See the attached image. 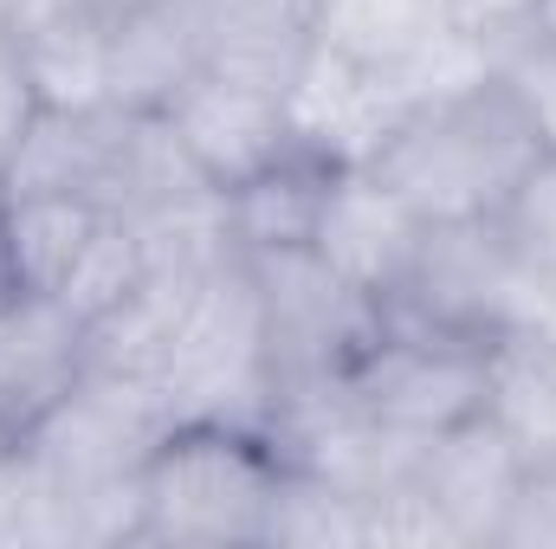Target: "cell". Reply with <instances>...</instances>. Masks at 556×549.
I'll return each mask as SVG.
<instances>
[{"instance_id":"cell-8","label":"cell","mask_w":556,"mask_h":549,"mask_svg":"<svg viewBox=\"0 0 556 549\" xmlns=\"http://www.w3.org/2000/svg\"><path fill=\"white\" fill-rule=\"evenodd\" d=\"M485 343L453 336V330H427L408 317H389L382 336L356 356V369L343 375V395L376 420L402 426V433H446L472 413H485Z\"/></svg>"},{"instance_id":"cell-24","label":"cell","mask_w":556,"mask_h":549,"mask_svg":"<svg viewBox=\"0 0 556 549\" xmlns=\"http://www.w3.org/2000/svg\"><path fill=\"white\" fill-rule=\"evenodd\" d=\"M505 233L538 259V266H556V155H538L525 168V181L511 188L505 201Z\"/></svg>"},{"instance_id":"cell-16","label":"cell","mask_w":556,"mask_h":549,"mask_svg":"<svg viewBox=\"0 0 556 549\" xmlns=\"http://www.w3.org/2000/svg\"><path fill=\"white\" fill-rule=\"evenodd\" d=\"M13 46L39 111H111V13L98 0Z\"/></svg>"},{"instance_id":"cell-13","label":"cell","mask_w":556,"mask_h":549,"mask_svg":"<svg viewBox=\"0 0 556 549\" xmlns=\"http://www.w3.org/2000/svg\"><path fill=\"white\" fill-rule=\"evenodd\" d=\"M168 130L181 137L188 162L214 181V188H240L260 168H273L278 155H291V130H285V98L227 85L214 72L188 78L168 98Z\"/></svg>"},{"instance_id":"cell-12","label":"cell","mask_w":556,"mask_h":549,"mask_svg":"<svg viewBox=\"0 0 556 549\" xmlns=\"http://www.w3.org/2000/svg\"><path fill=\"white\" fill-rule=\"evenodd\" d=\"M525 472H531V459L485 413H472V420H459V426H446V433L427 439L415 485L427 491V505L440 511V524L453 531V544L472 549V544L498 537V524H505Z\"/></svg>"},{"instance_id":"cell-22","label":"cell","mask_w":556,"mask_h":549,"mask_svg":"<svg viewBox=\"0 0 556 549\" xmlns=\"http://www.w3.org/2000/svg\"><path fill=\"white\" fill-rule=\"evenodd\" d=\"M304 59H311V33L227 26V33H207V65L201 72H214L227 85H247V91H266V98H285Z\"/></svg>"},{"instance_id":"cell-1","label":"cell","mask_w":556,"mask_h":549,"mask_svg":"<svg viewBox=\"0 0 556 549\" xmlns=\"http://www.w3.org/2000/svg\"><path fill=\"white\" fill-rule=\"evenodd\" d=\"M278 485H285V452L273 433L168 426V439L137 472V544H266Z\"/></svg>"},{"instance_id":"cell-10","label":"cell","mask_w":556,"mask_h":549,"mask_svg":"<svg viewBox=\"0 0 556 549\" xmlns=\"http://www.w3.org/2000/svg\"><path fill=\"white\" fill-rule=\"evenodd\" d=\"M91 369V323L46 297L7 291L0 297V446H20Z\"/></svg>"},{"instance_id":"cell-7","label":"cell","mask_w":556,"mask_h":549,"mask_svg":"<svg viewBox=\"0 0 556 549\" xmlns=\"http://www.w3.org/2000/svg\"><path fill=\"white\" fill-rule=\"evenodd\" d=\"M168 408L149 382H124L104 369H85V382L46 413L20 446L72 491V498H104L137 485L142 459L168 439Z\"/></svg>"},{"instance_id":"cell-4","label":"cell","mask_w":556,"mask_h":549,"mask_svg":"<svg viewBox=\"0 0 556 549\" xmlns=\"http://www.w3.org/2000/svg\"><path fill=\"white\" fill-rule=\"evenodd\" d=\"M155 395H162L175 426L273 433L278 388L247 253L227 259L220 272L194 278V291L181 304V323H175V343H168V362L155 375Z\"/></svg>"},{"instance_id":"cell-6","label":"cell","mask_w":556,"mask_h":549,"mask_svg":"<svg viewBox=\"0 0 556 549\" xmlns=\"http://www.w3.org/2000/svg\"><path fill=\"white\" fill-rule=\"evenodd\" d=\"M0 214H7V253H13L20 291H46V297L72 304L85 323L142 284L137 233L104 201H78V194L0 201Z\"/></svg>"},{"instance_id":"cell-31","label":"cell","mask_w":556,"mask_h":549,"mask_svg":"<svg viewBox=\"0 0 556 549\" xmlns=\"http://www.w3.org/2000/svg\"><path fill=\"white\" fill-rule=\"evenodd\" d=\"M7 291H20V278H13V253H7V214H0V297Z\"/></svg>"},{"instance_id":"cell-21","label":"cell","mask_w":556,"mask_h":549,"mask_svg":"<svg viewBox=\"0 0 556 549\" xmlns=\"http://www.w3.org/2000/svg\"><path fill=\"white\" fill-rule=\"evenodd\" d=\"M266 544H298V549H363L369 544V511L363 498L285 465V485H278L273 505V531Z\"/></svg>"},{"instance_id":"cell-2","label":"cell","mask_w":556,"mask_h":549,"mask_svg":"<svg viewBox=\"0 0 556 549\" xmlns=\"http://www.w3.org/2000/svg\"><path fill=\"white\" fill-rule=\"evenodd\" d=\"M531 162H538V137L525 130L505 85L492 78L472 98L415 111L402 124V137L369 168L415 207L427 227H446V220L505 214V201H511V188L525 181Z\"/></svg>"},{"instance_id":"cell-19","label":"cell","mask_w":556,"mask_h":549,"mask_svg":"<svg viewBox=\"0 0 556 549\" xmlns=\"http://www.w3.org/2000/svg\"><path fill=\"white\" fill-rule=\"evenodd\" d=\"M446 26L453 20L440 13V0H317L311 46H324L350 65H369V72H402Z\"/></svg>"},{"instance_id":"cell-23","label":"cell","mask_w":556,"mask_h":549,"mask_svg":"<svg viewBox=\"0 0 556 549\" xmlns=\"http://www.w3.org/2000/svg\"><path fill=\"white\" fill-rule=\"evenodd\" d=\"M498 85L518 104L525 130L538 137V155H556V46L538 33H518L498 52Z\"/></svg>"},{"instance_id":"cell-29","label":"cell","mask_w":556,"mask_h":549,"mask_svg":"<svg viewBox=\"0 0 556 549\" xmlns=\"http://www.w3.org/2000/svg\"><path fill=\"white\" fill-rule=\"evenodd\" d=\"M78 7H91V0H0V33L7 39H26V33H39V26L78 13Z\"/></svg>"},{"instance_id":"cell-32","label":"cell","mask_w":556,"mask_h":549,"mask_svg":"<svg viewBox=\"0 0 556 549\" xmlns=\"http://www.w3.org/2000/svg\"><path fill=\"white\" fill-rule=\"evenodd\" d=\"M98 7H104V13H117V7H142V0H98Z\"/></svg>"},{"instance_id":"cell-11","label":"cell","mask_w":556,"mask_h":549,"mask_svg":"<svg viewBox=\"0 0 556 549\" xmlns=\"http://www.w3.org/2000/svg\"><path fill=\"white\" fill-rule=\"evenodd\" d=\"M420 233H427V220L376 168H337L330 194H324V214H317V233H311V253L337 278H350L356 291L389 304L402 291L408 266H415Z\"/></svg>"},{"instance_id":"cell-25","label":"cell","mask_w":556,"mask_h":549,"mask_svg":"<svg viewBox=\"0 0 556 549\" xmlns=\"http://www.w3.org/2000/svg\"><path fill=\"white\" fill-rule=\"evenodd\" d=\"M498 549H556V459L551 465H531L505 524H498Z\"/></svg>"},{"instance_id":"cell-27","label":"cell","mask_w":556,"mask_h":549,"mask_svg":"<svg viewBox=\"0 0 556 549\" xmlns=\"http://www.w3.org/2000/svg\"><path fill=\"white\" fill-rule=\"evenodd\" d=\"M440 13H446L459 33H479V39H492V46L505 52L518 33H531L538 0H440Z\"/></svg>"},{"instance_id":"cell-20","label":"cell","mask_w":556,"mask_h":549,"mask_svg":"<svg viewBox=\"0 0 556 549\" xmlns=\"http://www.w3.org/2000/svg\"><path fill=\"white\" fill-rule=\"evenodd\" d=\"M214 272H220V266H214ZM188 291H194V278L142 272V284L130 291V297H117L104 317H91V369L124 375V382H149V388H155Z\"/></svg>"},{"instance_id":"cell-9","label":"cell","mask_w":556,"mask_h":549,"mask_svg":"<svg viewBox=\"0 0 556 549\" xmlns=\"http://www.w3.org/2000/svg\"><path fill=\"white\" fill-rule=\"evenodd\" d=\"M408 117H415V104L389 72L350 65V59H337L324 46H311V59L298 65V78L285 91L291 149H304V155H317L330 168H369L402 137Z\"/></svg>"},{"instance_id":"cell-14","label":"cell","mask_w":556,"mask_h":549,"mask_svg":"<svg viewBox=\"0 0 556 549\" xmlns=\"http://www.w3.org/2000/svg\"><path fill=\"white\" fill-rule=\"evenodd\" d=\"M124 142V111H33L0 168V201H104Z\"/></svg>"},{"instance_id":"cell-28","label":"cell","mask_w":556,"mask_h":549,"mask_svg":"<svg viewBox=\"0 0 556 549\" xmlns=\"http://www.w3.org/2000/svg\"><path fill=\"white\" fill-rule=\"evenodd\" d=\"M33 111H39V98H33V85H26V65H20V46L0 33V168H7V155H13V142L26 137V124H33Z\"/></svg>"},{"instance_id":"cell-26","label":"cell","mask_w":556,"mask_h":549,"mask_svg":"<svg viewBox=\"0 0 556 549\" xmlns=\"http://www.w3.org/2000/svg\"><path fill=\"white\" fill-rule=\"evenodd\" d=\"M207 33H227V26H278V33H311L317 20V0H194Z\"/></svg>"},{"instance_id":"cell-30","label":"cell","mask_w":556,"mask_h":549,"mask_svg":"<svg viewBox=\"0 0 556 549\" xmlns=\"http://www.w3.org/2000/svg\"><path fill=\"white\" fill-rule=\"evenodd\" d=\"M531 33L556 46V0H538V13H531Z\"/></svg>"},{"instance_id":"cell-18","label":"cell","mask_w":556,"mask_h":549,"mask_svg":"<svg viewBox=\"0 0 556 549\" xmlns=\"http://www.w3.org/2000/svg\"><path fill=\"white\" fill-rule=\"evenodd\" d=\"M330 162L291 149L278 155L273 168H260L253 181L227 188L233 201V233H240V253H278V246H311L317 233V214H324V194H330Z\"/></svg>"},{"instance_id":"cell-15","label":"cell","mask_w":556,"mask_h":549,"mask_svg":"<svg viewBox=\"0 0 556 549\" xmlns=\"http://www.w3.org/2000/svg\"><path fill=\"white\" fill-rule=\"evenodd\" d=\"M201 65L207 20L194 0H142L111 13V111H168Z\"/></svg>"},{"instance_id":"cell-5","label":"cell","mask_w":556,"mask_h":549,"mask_svg":"<svg viewBox=\"0 0 556 549\" xmlns=\"http://www.w3.org/2000/svg\"><path fill=\"white\" fill-rule=\"evenodd\" d=\"M247 272H253V291H260V317H266V356H273L278 408L337 388L356 369V356L389 323L382 297H369L350 278H337L311 246L247 253Z\"/></svg>"},{"instance_id":"cell-17","label":"cell","mask_w":556,"mask_h":549,"mask_svg":"<svg viewBox=\"0 0 556 549\" xmlns=\"http://www.w3.org/2000/svg\"><path fill=\"white\" fill-rule=\"evenodd\" d=\"M485 420L531 459H556V343L551 336H505L485 356Z\"/></svg>"},{"instance_id":"cell-3","label":"cell","mask_w":556,"mask_h":549,"mask_svg":"<svg viewBox=\"0 0 556 549\" xmlns=\"http://www.w3.org/2000/svg\"><path fill=\"white\" fill-rule=\"evenodd\" d=\"M556 304V266H538L505 220H446L420 233V253L402 291L382 304L389 317H408L427 330H453L472 343L505 336H544Z\"/></svg>"}]
</instances>
